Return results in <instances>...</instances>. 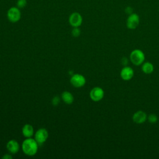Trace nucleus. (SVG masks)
I'll list each match as a JSON object with an SVG mask.
<instances>
[{
  "label": "nucleus",
  "instance_id": "f257e3e1",
  "mask_svg": "<svg viewBox=\"0 0 159 159\" xmlns=\"http://www.w3.org/2000/svg\"><path fill=\"white\" fill-rule=\"evenodd\" d=\"M23 152L28 156H33L36 154L38 150V143L34 139L27 138L22 144Z\"/></svg>",
  "mask_w": 159,
  "mask_h": 159
},
{
  "label": "nucleus",
  "instance_id": "f03ea898",
  "mask_svg": "<svg viewBox=\"0 0 159 159\" xmlns=\"http://www.w3.org/2000/svg\"><path fill=\"white\" fill-rule=\"evenodd\" d=\"M7 17L11 22L15 23L18 22L21 17L20 9L17 6L10 7L7 12Z\"/></svg>",
  "mask_w": 159,
  "mask_h": 159
},
{
  "label": "nucleus",
  "instance_id": "7ed1b4c3",
  "mask_svg": "<svg viewBox=\"0 0 159 159\" xmlns=\"http://www.w3.org/2000/svg\"><path fill=\"white\" fill-rule=\"evenodd\" d=\"M130 58L134 65H139L143 62L145 60V55L141 50L136 49L131 52Z\"/></svg>",
  "mask_w": 159,
  "mask_h": 159
},
{
  "label": "nucleus",
  "instance_id": "20e7f679",
  "mask_svg": "<svg viewBox=\"0 0 159 159\" xmlns=\"http://www.w3.org/2000/svg\"><path fill=\"white\" fill-rule=\"evenodd\" d=\"M70 83L74 87L81 88L85 84L86 79L82 75L74 74L70 78Z\"/></svg>",
  "mask_w": 159,
  "mask_h": 159
},
{
  "label": "nucleus",
  "instance_id": "39448f33",
  "mask_svg": "<svg viewBox=\"0 0 159 159\" xmlns=\"http://www.w3.org/2000/svg\"><path fill=\"white\" fill-rule=\"evenodd\" d=\"M69 23L73 27H79L83 22L81 15L77 12H74L69 16Z\"/></svg>",
  "mask_w": 159,
  "mask_h": 159
},
{
  "label": "nucleus",
  "instance_id": "423d86ee",
  "mask_svg": "<svg viewBox=\"0 0 159 159\" xmlns=\"http://www.w3.org/2000/svg\"><path fill=\"white\" fill-rule=\"evenodd\" d=\"M48 137V133L47 129L45 128H40L35 132L34 139L36 140L38 144L41 145L47 140Z\"/></svg>",
  "mask_w": 159,
  "mask_h": 159
},
{
  "label": "nucleus",
  "instance_id": "0eeeda50",
  "mask_svg": "<svg viewBox=\"0 0 159 159\" xmlns=\"http://www.w3.org/2000/svg\"><path fill=\"white\" fill-rule=\"evenodd\" d=\"M104 94V93L103 89L99 87L93 88L89 93L90 98L93 101H96V102L101 101L103 98Z\"/></svg>",
  "mask_w": 159,
  "mask_h": 159
},
{
  "label": "nucleus",
  "instance_id": "6e6552de",
  "mask_svg": "<svg viewBox=\"0 0 159 159\" xmlns=\"http://www.w3.org/2000/svg\"><path fill=\"white\" fill-rule=\"evenodd\" d=\"M139 24V17L137 14H131L127 18V26L130 29H135Z\"/></svg>",
  "mask_w": 159,
  "mask_h": 159
},
{
  "label": "nucleus",
  "instance_id": "1a4fd4ad",
  "mask_svg": "<svg viewBox=\"0 0 159 159\" xmlns=\"http://www.w3.org/2000/svg\"><path fill=\"white\" fill-rule=\"evenodd\" d=\"M6 148L10 153L15 154L19 150V143L15 140H10L6 144Z\"/></svg>",
  "mask_w": 159,
  "mask_h": 159
},
{
  "label": "nucleus",
  "instance_id": "9d476101",
  "mask_svg": "<svg viewBox=\"0 0 159 159\" xmlns=\"http://www.w3.org/2000/svg\"><path fill=\"white\" fill-rule=\"evenodd\" d=\"M121 78L125 81L130 80L134 76V71L132 68L129 66H125L123 68L120 72Z\"/></svg>",
  "mask_w": 159,
  "mask_h": 159
},
{
  "label": "nucleus",
  "instance_id": "9b49d317",
  "mask_svg": "<svg viewBox=\"0 0 159 159\" xmlns=\"http://www.w3.org/2000/svg\"><path fill=\"white\" fill-rule=\"evenodd\" d=\"M132 119L134 122H135L137 124H142L146 120L147 115L145 112L142 111H139L133 115Z\"/></svg>",
  "mask_w": 159,
  "mask_h": 159
},
{
  "label": "nucleus",
  "instance_id": "f8f14e48",
  "mask_svg": "<svg viewBox=\"0 0 159 159\" xmlns=\"http://www.w3.org/2000/svg\"><path fill=\"white\" fill-rule=\"evenodd\" d=\"M22 132L25 137L30 138L34 135V128L30 124H25L22 127Z\"/></svg>",
  "mask_w": 159,
  "mask_h": 159
},
{
  "label": "nucleus",
  "instance_id": "ddd939ff",
  "mask_svg": "<svg viewBox=\"0 0 159 159\" xmlns=\"http://www.w3.org/2000/svg\"><path fill=\"white\" fill-rule=\"evenodd\" d=\"M61 98L63 101L67 104H71L74 101V97L69 91H64L61 94Z\"/></svg>",
  "mask_w": 159,
  "mask_h": 159
},
{
  "label": "nucleus",
  "instance_id": "4468645a",
  "mask_svg": "<svg viewBox=\"0 0 159 159\" xmlns=\"http://www.w3.org/2000/svg\"><path fill=\"white\" fill-rule=\"evenodd\" d=\"M142 71L145 73L150 74V73H152L153 71V66L151 63L146 62L142 65Z\"/></svg>",
  "mask_w": 159,
  "mask_h": 159
},
{
  "label": "nucleus",
  "instance_id": "2eb2a0df",
  "mask_svg": "<svg viewBox=\"0 0 159 159\" xmlns=\"http://www.w3.org/2000/svg\"><path fill=\"white\" fill-rule=\"evenodd\" d=\"M27 4V0H17L16 2V6L19 9H22L26 6Z\"/></svg>",
  "mask_w": 159,
  "mask_h": 159
},
{
  "label": "nucleus",
  "instance_id": "dca6fc26",
  "mask_svg": "<svg viewBox=\"0 0 159 159\" xmlns=\"http://www.w3.org/2000/svg\"><path fill=\"white\" fill-rule=\"evenodd\" d=\"M81 34V31L80 29L78 27H74L71 31V34L73 37H77L78 36H80Z\"/></svg>",
  "mask_w": 159,
  "mask_h": 159
},
{
  "label": "nucleus",
  "instance_id": "f3484780",
  "mask_svg": "<svg viewBox=\"0 0 159 159\" xmlns=\"http://www.w3.org/2000/svg\"><path fill=\"white\" fill-rule=\"evenodd\" d=\"M148 121H149L150 122H151V123H155V122H156L157 120V117L156 115H155V114H150V115L148 116Z\"/></svg>",
  "mask_w": 159,
  "mask_h": 159
},
{
  "label": "nucleus",
  "instance_id": "a211bd4d",
  "mask_svg": "<svg viewBox=\"0 0 159 159\" xmlns=\"http://www.w3.org/2000/svg\"><path fill=\"white\" fill-rule=\"evenodd\" d=\"M60 101V98H59L58 96H55V97H54V98L52 99V104H53L54 106H57V105H58V104H59Z\"/></svg>",
  "mask_w": 159,
  "mask_h": 159
},
{
  "label": "nucleus",
  "instance_id": "6ab92c4d",
  "mask_svg": "<svg viewBox=\"0 0 159 159\" xmlns=\"http://www.w3.org/2000/svg\"><path fill=\"white\" fill-rule=\"evenodd\" d=\"M2 158H4V159H11V158H12V156H11L10 155L6 154V155H4Z\"/></svg>",
  "mask_w": 159,
  "mask_h": 159
}]
</instances>
